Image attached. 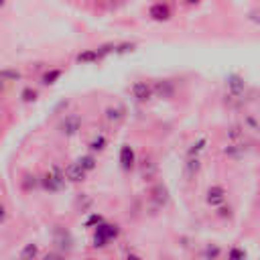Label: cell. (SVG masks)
I'll return each mask as SVG.
<instances>
[{"label":"cell","mask_w":260,"mask_h":260,"mask_svg":"<svg viewBox=\"0 0 260 260\" xmlns=\"http://www.w3.org/2000/svg\"><path fill=\"white\" fill-rule=\"evenodd\" d=\"M120 234V228L114 226V223H106V222H102L96 226V232H94V246L96 248H104V246H108L112 240H116Z\"/></svg>","instance_id":"obj_1"},{"label":"cell","mask_w":260,"mask_h":260,"mask_svg":"<svg viewBox=\"0 0 260 260\" xmlns=\"http://www.w3.org/2000/svg\"><path fill=\"white\" fill-rule=\"evenodd\" d=\"M41 185H43L45 191H49V193L61 191V189L65 187V171H61L59 167H53V169H51L47 175L41 179Z\"/></svg>","instance_id":"obj_2"},{"label":"cell","mask_w":260,"mask_h":260,"mask_svg":"<svg viewBox=\"0 0 260 260\" xmlns=\"http://www.w3.org/2000/svg\"><path fill=\"white\" fill-rule=\"evenodd\" d=\"M79 128H81V118L77 116V114H67L61 122H59V132L63 134V136H67V138H72V136H75L77 132H79Z\"/></svg>","instance_id":"obj_3"},{"label":"cell","mask_w":260,"mask_h":260,"mask_svg":"<svg viewBox=\"0 0 260 260\" xmlns=\"http://www.w3.org/2000/svg\"><path fill=\"white\" fill-rule=\"evenodd\" d=\"M53 242L55 246L59 248V252H69L74 248V236L69 234V230L61 228V226H55L53 230Z\"/></svg>","instance_id":"obj_4"},{"label":"cell","mask_w":260,"mask_h":260,"mask_svg":"<svg viewBox=\"0 0 260 260\" xmlns=\"http://www.w3.org/2000/svg\"><path fill=\"white\" fill-rule=\"evenodd\" d=\"M226 197H228V191L222 185H212L205 193V201L212 207H222L223 203H226Z\"/></svg>","instance_id":"obj_5"},{"label":"cell","mask_w":260,"mask_h":260,"mask_svg":"<svg viewBox=\"0 0 260 260\" xmlns=\"http://www.w3.org/2000/svg\"><path fill=\"white\" fill-rule=\"evenodd\" d=\"M132 98L136 102H149L152 96H154V90H152V85L147 83V81H136L132 83Z\"/></svg>","instance_id":"obj_6"},{"label":"cell","mask_w":260,"mask_h":260,"mask_svg":"<svg viewBox=\"0 0 260 260\" xmlns=\"http://www.w3.org/2000/svg\"><path fill=\"white\" fill-rule=\"evenodd\" d=\"M226 83H228V94H230L232 98H240L242 94H244V90H246L244 77L238 75V74H230V75L226 77Z\"/></svg>","instance_id":"obj_7"},{"label":"cell","mask_w":260,"mask_h":260,"mask_svg":"<svg viewBox=\"0 0 260 260\" xmlns=\"http://www.w3.org/2000/svg\"><path fill=\"white\" fill-rule=\"evenodd\" d=\"M85 175H88V171H85L79 163H72L65 167V179L72 181V183H79L85 179Z\"/></svg>","instance_id":"obj_8"},{"label":"cell","mask_w":260,"mask_h":260,"mask_svg":"<svg viewBox=\"0 0 260 260\" xmlns=\"http://www.w3.org/2000/svg\"><path fill=\"white\" fill-rule=\"evenodd\" d=\"M134 163H136V157H134L132 147L124 145L122 149H120V167H122L124 171H130V169H134Z\"/></svg>","instance_id":"obj_9"},{"label":"cell","mask_w":260,"mask_h":260,"mask_svg":"<svg viewBox=\"0 0 260 260\" xmlns=\"http://www.w3.org/2000/svg\"><path fill=\"white\" fill-rule=\"evenodd\" d=\"M152 90H154V96H159V98H173L175 85H173V81H169V79H161L152 85Z\"/></svg>","instance_id":"obj_10"},{"label":"cell","mask_w":260,"mask_h":260,"mask_svg":"<svg viewBox=\"0 0 260 260\" xmlns=\"http://www.w3.org/2000/svg\"><path fill=\"white\" fill-rule=\"evenodd\" d=\"M149 14H150V19H154V21H169L171 19V8L167 4H163V2H159V4L150 6Z\"/></svg>","instance_id":"obj_11"},{"label":"cell","mask_w":260,"mask_h":260,"mask_svg":"<svg viewBox=\"0 0 260 260\" xmlns=\"http://www.w3.org/2000/svg\"><path fill=\"white\" fill-rule=\"evenodd\" d=\"M100 59H102V55L98 53V49L83 51V53L77 55V61H79V63H96V61H100Z\"/></svg>","instance_id":"obj_12"},{"label":"cell","mask_w":260,"mask_h":260,"mask_svg":"<svg viewBox=\"0 0 260 260\" xmlns=\"http://www.w3.org/2000/svg\"><path fill=\"white\" fill-rule=\"evenodd\" d=\"M223 154H228L230 159L238 161V159H242V157H244V149H242L238 143H232L230 147H226V149H223Z\"/></svg>","instance_id":"obj_13"},{"label":"cell","mask_w":260,"mask_h":260,"mask_svg":"<svg viewBox=\"0 0 260 260\" xmlns=\"http://www.w3.org/2000/svg\"><path fill=\"white\" fill-rule=\"evenodd\" d=\"M106 145H108V141H106V136H102V134H98V136H94L92 141H90V150H92V152H102L104 149H106Z\"/></svg>","instance_id":"obj_14"},{"label":"cell","mask_w":260,"mask_h":260,"mask_svg":"<svg viewBox=\"0 0 260 260\" xmlns=\"http://www.w3.org/2000/svg\"><path fill=\"white\" fill-rule=\"evenodd\" d=\"M77 163H79L85 171H88V173H90V171H94V169L98 167V161H96L94 154H83V157H79V159H77Z\"/></svg>","instance_id":"obj_15"},{"label":"cell","mask_w":260,"mask_h":260,"mask_svg":"<svg viewBox=\"0 0 260 260\" xmlns=\"http://www.w3.org/2000/svg\"><path fill=\"white\" fill-rule=\"evenodd\" d=\"M39 254V248L37 244H27L23 250H21V260H35Z\"/></svg>","instance_id":"obj_16"},{"label":"cell","mask_w":260,"mask_h":260,"mask_svg":"<svg viewBox=\"0 0 260 260\" xmlns=\"http://www.w3.org/2000/svg\"><path fill=\"white\" fill-rule=\"evenodd\" d=\"M199 167H201V163H199V159H197V157H189V161H187V165H185V173H187V177H193L195 173L199 171Z\"/></svg>","instance_id":"obj_17"},{"label":"cell","mask_w":260,"mask_h":260,"mask_svg":"<svg viewBox=\"0 0 260 260\" xmlns=\"http://www.w3.org/2000/svg\"><path fill=\"white\" fill-rule=\"evenodd\" d=\"M228 260H248V254H246L244 248L234 246V248H230V252H228Z\"/></svg>","instance_id":"obj_18"},{"label":"cell","mask_w":260,"mask_h":260,"mask_svg":"<svg viewBox=\"0 0 260 260\" xmlns=\"http://www.w3.org/2000/svg\"><path fill=\"white\" fill-rule=\"evenodd\" d=\"M124 110L122 108H108L106 110V120H108V122H120V120H122V114Z\"/></svg>","instance_id":"obj_19"},{"label":"cell","mask_w":260,"mask_h":260,"mask_svg":"<svg viewBox=\"0 0 260 260\" xmlns=\"http://www.w3.org/2000/svg\"><path fill=\"white\" fill-rule=\"evenodd\" d=\"M61 69H51V72H47L45 75H43V83L45 85H51V83H55L59 77H61Z\"/></svg>","instance_id":"obj_20"},{"label":"cell","mask_w":260,"mask_h":260,"mask_svg":"<svg viewBox=\"0 0 260 260\" xmlns=\"http://www.w3.org/2000/svg\"><path fill=\"white\" fill-rule=\"evenodd\" d=\"M205 145H207V138H199L197 143H193V145H191V149L187 150V154H189V157H197V154L205 149Z\"/></svg>","instance_id":"obj_21"},{"label":"cell","mask_w":260,"mask_h":260,"mask_svg":"<svg viewBox=\"0 0 260 260\" xmlns=\"http://www.w3.org/2000/svg\"><path fill=\"white\" fill-rule=\"evenodd\" d=\"M220 254H222V250H220V246H216V244H214V246H207V248L203 250V258H205V260H216Z\"/></svg>","instance_id":"obj_22"},{"label":"cell","mask_w":260,"mask_h":260,"mask_svg":"<svg viewBox=\"0 0 260 260\" xmlns=\"http://www.w3.org/2000/svg\"><path fill=\"white\" fill-rule=\"evenodd\" d=\"M246 21H250L252 25H258L260 27V8H252L246 12Z\"/></svg>","instance_id":"obj_23"},{"label":"cell","mask_w":260,"mask_h":260,"mask_svg":"<svg viewBox=\"0 0 260 260\" xmlns=\"http://www.w3.org/2000/svg\"><path fill=\"white\" fill-rule=\"evenodd\" d=\"M244 130H246V128H244ZM244 130H242V126H232V128H230V132H228V134H230V138H232V143H238L240 138L244 136Z\"/></svg>","instance_id":"obj_24"},{"label":"cell","mask_w":260,"mask_h":260,"mask_svg":"<svg viewBox=\"0 0 260 260\" xmlns=\"http://www.w3.org/2000/svg\"><path fill=\"white\" fill-rule=\"evenodd\" d=\"M43 260H65V256L61 252H47L43 256Z\"/></svg>","instance_id":"obj_25"},{"label":"cell","mask_w":260,"mask_h":260,"mask_svg":"<svg viewBox=\"0 0 260 260\" xmlns=\"http://www.w3.org/2000/svg\"><path fill=\"white\" fill-rule=\"evenodd\" d=\"M104 220H102V216H92L88 222H85V226H94V223H96V226H98V223H102Z\"/></svg>","instance_id":"obj_26"},{"label":"cell","mask_w":260,"mask_h":260,"mask_svg":"<svg viewBox=\"0 0 260 260\" xmlns=\"http://www.w3.org/2000/svg\"><path fill=\"white\" fill-rule=\"evenodd\" d=\"M23 98H25L27 102H31V100L37 98V92H35V90H25V92H23Z\"/></svg>","instance_id":"obj_27"},{"label":"cell","mask_w":260,"mask_h":260,"mask_svg":"<svg viewBox=\"0 0 260 260\" xmlns=\"http://www.w3.org/2000/svg\"><path fill=\"white\" fill-rule=\"evenodd\" d=\"M6 220V207L4 205H0V223H2Z\"/></svg>","instance_id":"obj_28"},{"label":"cell","mask_w":260,"mask_h":260,"mask_svg":"<svg viewBox=\"0 0 260 260\" xmlns=\"http://www.w3.org/2000/svg\"><path fill=\"white\" fill-rule=\"evenodd\" d=\"M126 260H143L141 256H138V254H128V258Z\"/></svg>","instance_id":"obj_29"},{"label":"cell","mask_w":260,"mask_h":260,"mask_svg":"<svg viewBox=\"0 0 260 260\" xmlns=\"http://www.w3.org/2000/svg\"><path fill=\"white\" fill-rule=\"evenodd\" d=\"M185 2H187V4H197L199 0H185Z\"/></svg>","instance_id":"obj_30"},{"label":"cell","mask_w":260,"mask_h":260,"mask_svg":"<svg viewBox=\"0 0 260 260\" xmlns=\"http://www.w3.org/2000/svg\"><path fill=\"white\" fill-rule=\"evenodd\" d=\"M0 90H2V81H0Z\"/></svg>","instance_id":"obj_31"}]
</instances>
